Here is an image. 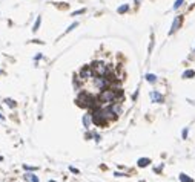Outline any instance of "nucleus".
I'll list each match as a JSON object with an SVG mask.
<instances>
[{"mask_svg":"<svg viewBox=\"0 0 195 182\" xmlns=\"http://www.w3.org/2000/svg\"><path fill=\"white\" fill-rule=\"evenodd\" d=\"M94 77V69L91 66H85L82 71H80V78L82 80H88V78H92Z\"/></svg>","mask_w":195,"mask_h":182,"instance_id":"f257e3e1","label":"nucleus"},{"mask_svg":"<svg viewBox=\"0 0 195 182\" xmlns=\"http://www.w3.org/2000/svg\"><path fill=\"white\" fill-rule=\"evenodd\" d=\"M181 22H183V17L181 16H177L175 18H174V22H172V28H171V31H169V34H174L175 32L180 26H181Z\"/></svg>","mask_w":195,"mask_h":182,"instance_id":"f03ea898","label":"nucleus"},{"mask_svg":"<svg viewBox=\"0 0 195 182\" xmlns=\"http://www.w3.org/2000/svg\"><path fill=\"white\" fill-rule=\"evenodd\" d=\"M151 98H152L154 103H163V101H164L163 95H161L160 92H157V90H152L151 92Z\"/></svg>","mask_w":195,"mask_h":182,"instance_id":"7ed1b4c3","label":"nucleus"},{"mask_svg":"<svg viewBox=\"0 0 195 182\" xmlns=\"http://www.w3.org/2000/svg\"><path fill=\"white\" fill-rule=\"evenodd\" d=\"M146 81H149V83H155V81H157V77L154 75V73H146Z\"/></svg>","mask_w":195,"mask_h":182,"instance_id":"20e7f679","label":"nucleus"},{"mask_svg":"<svg viewBox=\"0 0 195 182\" xmlns=\"http://www.w3.org/2000/svg\"><path fill=\"white\" fill-rule=\"evenodd\" d=\"M151 161L147 159V158H142V159H138V165L140 167H146V165H149Z\"/></svg>","mask_w":195,"mask_h":182,"instance_id":"39448f33","label":"nucleus"},{"mask_svg":"<svg viewBox=\"0 0 195 182\" xmlns=\"http://www.w3.org/2000/svg\"><path fill=\"white\" fill-rule=\"evenodd\" d=\"M194 75H195V71L189 69V71H186V72L183 73V78H192Z\"/></svg>","mask_w":195,"mask_h":182,"instance_id":"423d86ee","label":"nucleus"},{"mask_svg":"<svg viewBox=\"0 0 195 182\" xmlns=\"http://www.w3.org/2000/svg\"><path fill=\"white\" fill-rule=\"evenodd\" d=\"M127 9H129V6H127V5H122L117 11H118V14H125V12H126Z\"/></svg>","mask_w":195,"mask_h":182,"instance_id":"0eeeda50","label":"nucleus"},{"mask_svg":"<svg viewBox=\"0 0 195 182\" xmlns=\"http://www.w3.org/2000/svg\"><path fill=\"white\" fill-rule=\"evenodd\" d=\"M183 3H184V0H175V3H174V9H178Z\"/></svg>","mask_w":195,"mask_h":182,"instance_id":"6e6552de","label":"nucleus"},{"mask_svg":"<svg viewBox=\"0 0 195 182\" xmlns=\"http://www.w3.org/2000/svg\"><path fill=\"white\" fill-rule=\"evenodd\" d=\"M180 181L181 182H194L191 178H187V176H184V174H180Z\"/></svg>","mask_w":195,"mask_h":182,"instance_id":"1a4fd4ad","label":"nucleus"},{"mask_svg":"<svg viewBox=\"0 0 195 182\" xmlns=\"http://www.w3.org/2000/svg\"><path fill=\"white\" fill-rule=\"evenodd\" d=\"M40 22H42V18L38 17V18L36 20V25H34V28H32V31H37V29H38V26H40Z\"/></svg>","mask_w":195,"mask_h":182,"instance_id":"9d476101","label":"nucleus"},{"mask_svg":"<svg viewBox=\"0 0 195 182\" xmlns=\"http://www.w3.org/2000/svg\"><path fill=\"white\" fill-rule=\"evenodd\" d=\"M26 178H29L32 182H38V179H37L36 176H32V174H26Z\"/></svg>","mask_w":195,"mask_h":182,"instance_id":"9b49d317","label":"nucleus"},{"mask_svg":"<svg viewBox=\"0 0 195 182\" xmlns=\"http://www.w3.org/2000/svg\"><path fill=\"white\" fill-rule=\"evenodd\" d=\"M77 26H78V23H72V25L69 26V28H68V31H66V32H69V31H72L74 28H77Z\"/></svg>","mask_w":195,"mask_h":182,"instance_id":"f8f14e48","label":"nucleus"},{"mask_svg":"<svg viewBox=\"0 0 195 182\" xmlns=\"http://www.w3.org/2000/svg\"><path fill=\"white\" fill-rule=\"evenodd\" d=\"M187 133H189V130H187V129H183V132H181V135H183V138H184V139L187 138Z\"/></svg>","mask_w":195,"mask_h":182,"instance_id":"ddd939ff","label":"nucleus"},{"mask_svg":"<svg viewBox=\"0 0 195 182\" xmlns=\"http://www.w3.org/2000/svg\"><path fill=\"white\" fill-rule=\"evenodd\" d=\"M83 12H85V9H78L75 12H72V16H78V14H83Z\"/></svg>","mask_w":195,"mask_h":182,"instance_id":"4468645a","label":"nucleus"},{"mask_svg":"<svg viewBox=\"0 0 195 182\" xmlns=\"http://www.w3.org/2000/svg\"><path fill=\"white\" fill-rule=\"evenodd\" d=\"M135 3L138 5V3H142V0H135Z\"/></svg>","mask_w":195,"mask_h":182,"instance_id":"2eb2a0df","label":"nucleus"},{"mask_svg":"<svg viewBox=\"0 0 195 182\" xmlns=\"http://www.w3.org/2000/svg\"><path fill=\"white\" fill-rule=\"evenodd\" d=\"M0 75H2V71H0Z\"/></svg>","mask_w":195,"mask_h":182,"instance_id":"dca6fc26","label":"nucleus"}]
</instances>
